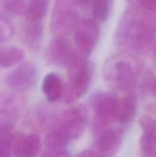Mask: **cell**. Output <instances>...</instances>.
<instances>
[{
  "label": "cell",
  "instance_id": "22",
  "mask_svg": "<svg viewBox=\"0 0 156 157\" xmlns=\"http://www.w3.org/2000/svg\"><path fill=\"white\" fill-rule=\"evenodd\" d=\"M15 29L9 18L0 15V43L6 42L13 36Z\"/></svg>",
  "mask_w": 156,
  "mask_h": 157
},
{
  "label": "cell",
  "instance_id": "19",
  "mask_svg": "<svg viewBox=\"0 0 156 157\" xmlns=\"http://www.w3.org/2000/svg\"><path fill=\"white\" fill-rule=\"evenodd\" d=\"M50 0H28L25 16L26 20L41 21L47 14Z\"/></svg>",
  "mask_w": 156,
  "mask_h": 157
},
{
  "label": "cell",
  "instance_id": "14",
  "mask_svg": "<svg viewBox=\"0 0 156 157\" xmlns=\"http://www.w3.org/2000/svg\"><path fill=\"white\" fill-rule=\"evenodd\" d=\"M41 90L49 102H57L64 96V83L58 74L50 72L44 78Z\"/></svg>",
  "mask_w": 156,
  "mask_h": 157
},
{
  "label": "cell",
  "instance_id": "3",
  "mask_svg": "<svg viewBox=\"0 0 156 157\" xmlns=\"http://www.w3.org/2000/svg\"><path fill=\"white\" fill-rule=\"evenodd\" d=\"M85 58L79 53L67 68L68 80L64 87L63 98L67 104H71L79 100L85 94L90 85L93 76V66Z\"/></svg>",
  "mask_w": 156,
  "mask_h": 157
},
{
  "label": "cell",
  "instance_id": "1",
  "mask_svg": "<svg viewBox=\"0 0 156 157\" xmlns=\"http://www.w3.org/2000/svg\"><path fill=\"white\" fill-rule=\"evenodd\" d=\"M88 121V113L84 106L70 107L56 117L46 136L47 147H65L84 133Z\"/></svg>",
  "mask_w": 156,
  "mask_h": 157
},
{
  "label": "cell",
  "instance_id": "25",
  "mask_svg": "<svg viewBox=\"0 0 156 157\" xmlns=\"http://www.w3.org/2000/svg\"><path fill=\"white\" fill-rule=\"evenodd\" d=\"M76 157H102L99 156V154L93 151V150H87L85 151H83L82 153H79Z\"/></svg>",
  "mask_w": 156,
  "mask_h": 157
},
{
  "label": "cell",
  "instance_id": "28",
  "mask_svg": "<svg viewBox=\"0 0 156 157\" xmlns=\"http://www.w3.org/2000/svg\"><path fill=\"white\" fill-rule=\"evenodd\" d=\"M155 58H156V51H155Z\"/></svg>",
  "mask_w": 156,
  "mask_h": 157
},
{
  "label": "cell",
  "instance_id": "23",
  "mask_svg": "<svg viewBox=\"0 0 156 157\" xmlns=\"http://www.w3.org/2000/svg\"><path fill=\"white\" fill-rule=\"evenodd\" d=\"M41 157H70L65 147H47Z\"/></svg>",
  "mask_w": 156,
  "mask_h": 157
},
{
  "label": "cell",
  "instance_id": "15",
  "mask_svg": "<svg viewBox=\"0 0 156 157\" xmlns=\"http://www.w3.org/2000/svg\"><path fill=\"white\" fill-rule=\"evenodd\" d=\"M44 28L41 21L26 20L22 30V38L25 45L36 52L40 48L43 40Z\"/></svg>",
  "mask_w": 156,
  "mask_h": 157
},
{
  "label": "cell",
  "instance_id": "24",
  "mask_svg": "<svg viewBox=\"0 0 156 157\" xmlns=\"http://www.w3.org/2000/svg\"><path fill=\"white\" fill-rule=\"evenodd\" d=\"M139 3V6L147 11L156 10V0H129Z\"/></svg>",
  "mask_w": 156,
  "mask_h": 157
},
{
  "label": "cell",
  "instance_id": "21",
  "mask_svg": "<svg viewBox=\"0 0 156 157\" xmlns=\"http://www.w3.org/2000/svg\"><path fill=\"white\" fill-rule=\"evenodd\" d=\"M28 0H5L3 9L12 15H24Z\"/></svg>",
  "mask_w": 156,
  "mask_h": 157
},
{
  "label": "cell",
  "instance_id": "8",
  "mask_svg": "<svg viewBox=\"0 0 156 157\" xmlns=\"http://www.w3.org/2000/svg\"><path fill=\"white\" fill-rule=\"evenodd\" d=\"M96 139L92 150L102 157H112L121 146L124 129L108 127L96 129Z\"/></svg>",
  "mask_w": 156,
  "mask_h": 157
},
{
  "label": "cell",
  "instance_id": "26",
  "mask_svg": "<svg viewBox=\"0 0 156 157\" xmlns=\"http://www.w3.org/2000/svg\"><path fill=\"white\" fill-rule=\"evenodd\" d=\"M71 1L76 7L84 8L89 6L90 4H92L93 0H71Z\"/></svg>",
  "mask_w": 156,
  "mask_h": 157
},
{
  "label": "cell",
  "instance_id": "13",
  "mask_svg": "<svg viewBox=\"0 0 156 157\" xmlns=\"http://www.w3.org/2000/svg\"><path fill=\"white\" fill-rule=\"evenodd\" d=\"M22 101L14 94H0V121L12 123L19 115Z\"/></svg>",
  "mask_w": 156,
  "mask_h": 157
},
{
  "label": "cell",
  "instance_id": "18",
  "mask_svg": "<svg viewBox=\"0 0 156 157\" xmlns=\"http://www.w3.org/2000/svg\"><path fill=\"white\" fill-rule=\"evenodd\" d=\"M25 55L21 49L14 46L0 48V67L10 68L22 63Z\"/></svg>",
  "mask_w": 156,
  "mask_h": 157
},
{
  "label": "cell",
  "instance_id": "6",
  "mask_svg": "<svg viewBox=\"0 0 156 157\" xmlns=\"http://www.w3.org/2000/svg\"><path fill=\"white\" fill-rule=\"evenodd\" d=\"M76 6L71 0H57L50 19L51 30L57 36L69 35L79 22Z\"/></svg>",
  "mask_w": 156,
  "mask_h": 157
},
{
  "label": "cell",
  "instance_id": "7",
  "mask_svg": "<svg viewBox=\"0 0 156 157\" xmlns=\"http://www.w3.org/2000/svg\"><path fill=\"white\" fill-rule=\"evenodd\" d=\"M100 38V29L95 21L84 19L79 21L74 29L73 42L76 51L87 57L91 55Z\"/></svg>",
  "mask_w": 156,
  "mask_h": 157
},
{
  "label": "cell",
  "instance_id": "27",
  "mask_svg": "<svg viewBox=\"0 0 156 157\" xmlns=\"http://www.w3.org/2000/svg\"><path fill=\"white\" fill-rule=\"evenodd\" d=\"M150 88L153 94L156 97V79H154L150 84Z\"/></svg>",
  "mask_w": 156,
  "mask_h": 157
},
{
  "label": "cell",
  "instance_id": "4",
  "mask_svg": "<svg viewBox=\"0 0 156 157\" xmlns=\"http://www.w3.org/2000/svg\"><path fill=\"white\" fill-rule=\"evenodd\" d=\"M106 82L112 87L127 90L135 82V71L129 61L123 58L114 57L106 63L103 70Z\"/></svg>",
  "mask_w": 156,
  "mask_h": 157
},
{
  "label": "cell",
  "instance_id": "16",
  "mask_svg": "<svg viewBox=\"0 0 156 157\" xmlns=\"http://www.w3.org/2000/svg\"><path fill=\"white\" fill-rule=\"evenodd\" d=\"M137 110V101L135 95L128 96L119 99V110H118L117 121L120 127L124 129L130 125L134 120Z\"/></svg>",
  "mask_w": 156,
  "mask_h": 157
},
{
  "label": "cell",
  "instance_id": "20",
  "mask_svg": "<svg viewBox=\"0 0 156 157\" xmlns=\"http://www.w3.org/2000/svg\"><path fill=\"white\" fill-rule=\"evenodd\" d=\"M113 9V0H93L92 14L95 19L104 22L108 20Z\"/></svg>",
  "mask_w": 156,
  "mask_h": 157
},
{
  "label": "cell",
  "instance_id": "17",
  "mask_svg": "<svg viewBox=\"0 0 156 157\" xmlns=\"http://www.w3.org/2000/svg\"><path fill=\"white\" fill-rule=\"evenodd\" d=\"M15 140L12 123L0 121V157H12Z\"/></svg>",
  "mask_w": 156,
  "mask_h": 157
},
{
  "label": "cell",
  "instance_id": "11",
  "mask_svg": "<svg viewBox=\"0 0 156 157\" xmlns=\"http://www.w3.org/2000/svg\"><path fill=\"white\" fill-rule=\"evenodd\" d=\"M41 147V138L38 135H21L14 140L13 153L15 157H36Z\"/></svg>",
  "mask_w": 156,
  "mask_h": 157
},
{
  "label": "cell",
  "instance_id": "9",
  "mask_svg": "<svg viewBox=\"0 0 156 157\" xmlns=\"http://www.w3.org/2000/svg\"><path fill=\"white\" fill-rule=\"evenodd\" d=\"M38 78L36 67L32 62L21 63L8 74L6 84L12 91L17 93L28 91L35 86Z\"/></svg>",
  "mask_w": 156,
  "mask_h": 157
},
{
  "label": "cell",
  "instance_id": "2",
  "mask_svg": "<svg viewBox=\"0 0 156 157\" xmlns=\"http://www.w3.org/2000/svg\"><path fill=\"white\" fill-rule=\"evenodd\" d=\"M116 40L134 50H144L152 42L154 26L151 21L138 16L136 11L128 9L120 18L116 32Z\"/></svg>",
  "mask_w": 156,
  "mask_h": 157
},
{
  "label": "cell",
  "instance_id": "5",
  "mask_svg": "<svg viewBox=\"0 0 156 157\" xmlns=\"http://www.w3.org/2000/svg\"><path fill=\"white\" fill-rule=\"evenodd\" d=\"M119 99L106 92L95 93L90 98V106L94 115L95 130L108 127L117 121Z\"/></svg>",
  "mask_w": 156,
  "mask_h": 157
},
{
  "label": "cell",
  "instance_id": "10",
  "mask_svg": "<svg viewBox=\"0 0 156 157\" xmlns=\"http://www.w3.org/2000/svg\"><path fill=\"white\" fill-rule=\"evenodd\" d=\"M78 54L66 37L56 36L49 44L46 55L50 64L67 69Z\"/></svg>",
  "mask_w": 156,
  "mask_h": 157
},
{
  "label": "cell",
  "instance_id": "12",
  "mask_svg": "<svg viewBox=\"0 0 156 157\" xmlns=\"http://www.w3.org/2000/svg\"><path fill=\"white\" fill-rule=\"evenodd\" d=\"M142 130L140 145L142 151L148 156H156V120L144 116L140 120Z\"/></svg>",
  "mask_w": 156,
  "mask_h": 157
}]
</instances>
